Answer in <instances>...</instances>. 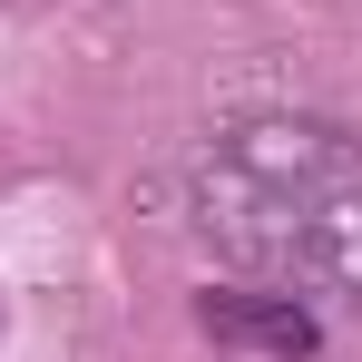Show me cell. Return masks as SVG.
I'll return each mask as SVG.
<instances>
[{"label":"cell","instance_id":"cell-1","mask_svg":"<svg viewBox=\"0 0 362 362\" xmlns=\"http://www.w3.org/2000/svg\"><path fill=\"white\" fill-rule=\"evenodd\" d=\"M186 216L245 284L362 313V137L313 108L216 118L186 157Z\"/></svg>","mask_w":362,"mask_h":362},{"label":"cell","instance_id":"cell-2","mask_svg":"<svg viewBox=\"0 0 362 362\" xmlns=\"http://www.w3.org/2000/svg\"><path fill=\"white\" fill-rule=\"evenodd\" d=\"M196 323H206L216 353H245V362H313V353H323V303L274 294V284L206 294V303H196Z\"/></svg>","mask_w":362,"mask_h":362}]
</instances>
